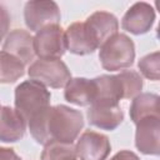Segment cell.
<instances>
[{
	"mask_svg": "<svg viewBox=\"0 0 160 160\" xmlns=\"http://www.w3.org/2000/svg\"><path fill=\"white\" fill-rule=\"evenodd\" d=\"M26 121L16 111L9 106L0 108V140L12 142L20 140L26 130Z\"/></svg>",
	"mask_w": 160,
	"mask_h": 160,
	"instance_id": "14",
	"label": "cell"
},
{
	"mask_svg": "<svg viewBox=\"0 0 160 160\" xmlns=\"http://www.w3.org/2000/svg\"><path fill=\"white\" fill-rule=\"evenodd\" d=\"M124 119V114L119 104H102L94 102L88 110V120L91 125L104 129H116Z\"/></svg>",
	"mask_w": 160,
	"mask_h": 160,
	"instance_id": "9",
	"label": "cell"
},
{
	"mask_svg": "<svg viewBox=\"0 0 160 160\" xmlns=\"http://www.w3.org/2000/svg\"><path fill=\"white\" fill-rule=\"evenodd\" d=\"M155 19V12L152 8L146 2H136L132 5L125 16L122 18L121 26L124 30L139 35L146 32Z\"/></svg>",
	"mask_w": 160,
	"mask_h": 160,
	"instance_id": "11",
	"label": "cell"
},
{
	"mask_svg": "<svg viewBox=\"0 0 160 160\" xmlns=\"http://www.w3.org/2000/svg\"><path fill=\"white\" fill-rule=\"evenodd\" d=\"M65 51V32L58 24L40 29L34 36V52L39 59H60Z\"/></svg>",
	"mask_w": 160,
	"mask_h": 160,
	"instance_id": "5",
	"label": "cell"
},
{
	"mask_svg": "<svg viewBox=\"0 0 160 160\" xmlns=\"http://www.w3.org/2000/svg\"><path fill=\"white\" fill-rule=\"evenodd\" d=\"M41 160H78L75 148L71 144L51 142L45 145Z\"/></svg>",
	"mask_w": 160,
	"mask_h": 160,
	"instance_id": "18",
	"label": "cell"
},
{
	"mask_svg": "<svg viewBox=\"0 0 160 160\" xmlns=\"http://www.w3.org/2000/svg\"><path fill=\"white\" fill-rule=\"evenodd\" d=\"M66 50L76 55L91 54L99 48V44L92 35L86 22H74L65 31Z\"/></svg>",
	"mask_w": 160,
	"mask_h": 160,
	"instance_id": "8",
	"label": "cell"
},
{
	"mask_svg": "<svg viewBox=\"0 0 160 160\" xmlns=\"http://www.w3.org/2000/svg\"><path fill=\"white\" fill-rule=\"evenodd\" d=\"M109 139L95 131H85L75 146L76 158L80 160H105L110 152Z\"/></svg>",
	"mask_w": 160,
	"mask_h": 160,
	"instance_id": "7",
	"label": "cell"
},
{
	"mask_svg": "<svg viewBox=\"0 0 160 160\" xmlns=\"http://www.w3.org/2000/svg\"><path fill=\"white\" fill-rule=\"evenodd\" d=\"M104 69L115 71L130 66L135 58L134 42L124 34H115L100 46L99 54Z\"/></svg>",
	"mask_w": 160,
	"mask_h": 160,
	"instance_id": "3",
	"label": "cell"
},
{
	"mask_svg": "<svg viewBox=\"0 0 160 160\" xmlns=\"http://www.w3.org/2000/svg\"><path fill=\"white\" fill-rule=\"evenodd\" d=\"M10 25V16L9 12L6 11V9L0 5V41L2 40V38L5 36L8 29Z\"/></svg>",
	"mask_w": 160,
	"mask_h": 160,
	"instance_id": "21",
	"label": "cell"
},
{
	"mask_svg": "<svg viewBox=\"0 0 160 160\" xmlns=\"http://www.w3.org/2000/svg\"><path fill=\"white\" fill-rule=\"evenodd\" d=\"M111 160H139V158L134 152H131V151L122 150V151L118 152Z\"/></svg>",
	"mask_w": 160,
	"mask_h": 160,
	"instance_id": "23",
	"label": "cell"
},
{
	"mask_svg": "<svg viewBox=\"0 0 160 160\" xmlns=\"http://www.w3.org/2000/svg\"><path fill=\"white\" fill-rule=\"evenodd\" d=\"M136 135L135 144L136 148L150 155L159 154V130H160V120L158 116H149L139 122H136Z\"/></svg>",
	"mask_w": 160,
	"mask_h": 160,
	"instance_id": "10",
	"label": "cell"
},
{
	"mask_svg": "<svg viewBox=\"0 0 160 160\" xmlns=\"http://www.w3.org/2000/svg\"><path fill=\"white\" fill-rule=\"evenodd\" d=\"M120 80L122 82V89H124V99H131L139 95L141 88H142V80L141 76L132 71V70H126L119 74Z\"/></svg>",
	"mask_w": 160,
	"mask_h": 160,
	"instance_id": "19",
	"label": "cell"
},
{
	"mask_svg": "<svg viewBox=\"0 0 160 160\" xmlns=\"http://www.w3.org/2000/svg\"><path fill=\"white\" fill-rule=\"evenodd\" d=\"M24 15L28 28L32 31L60 21V11L54 1H30L25 5Z\"/></svg>",
	"mask_w": 160,
	"mask_h": 160,
	"instance_id": "6",
	"label": "cell"
},
{
	"mask_svg": "<svg viewBox=\"0 0 160 160\" xmlns=\"http://www.w3.org/2000/svg\"><path fill=\"white\" fill-rule=\"evenodd\" d=\"M4 51L19 59L24 65L32 61L34 52V38L25 30L16 29L11 31L5 40Z\"/></svg>",
	"mask_w": 160,
	"mask_h": 160,
	"instance_id": "12",
	"label": "cell"
},
{
	"mask_svg": "<svg viewBox=\"0 0 160 160\" xmlns=\"http://www.w3.org/2000/svg\"><path fill=\"white\" fill-rule=\"evenodd\" d=\"M139 69L142 75L151 80L159 79V52H152L144 56L139 61Z\"/></svg>",
	"mask_w": 160,
	"mask_h": 160,
	"instance_id": "20",
	"label": "cell"
},
{
	"mask_svg": "<svg viewBox=\"0 0 160 160\" xmlns=\"http://www.w3.org/2000/svg\"><path fill=\"white\" fill-rule=\"evenodd\" d=\"M0 160H21L12 149L0 148Z\"/></svg>",
	"mask_w": 160,
	"mask_h": 160,
	"instance_id": "22",
	"label": "cell"
},
{
	"mask_svg": "<svg viewBox=\"0 0 160 160\" xmlns=\"http://www.w3.org/2000/svg\"><path fill=\"white\" fill-rule=\"evenodd\" d=\"M50 92L35 80H28L18 85L15 90V108L24 118L26 125L49 108Z\"/></svg>",
	"mask_w": 160,
	"mask_h": 160,
	"instance_id": "2",
	"label": "cell"
},
{
	"mask_svg": "<svg viewBox=\"0 0 160 160\" xmlns=\"http://www.w3.org/2000/svg\"><path fill=\"white\" fill-rule=\"evenodd\" d=\"M84 126L80 111L65 105L49 106L28 122L32 138L42 145L51 142L72 144Z\"/></svg>",
	"mask_w": 160,
	"mask_h": 160,
	"instance_id": "1",
	"label": "cell"
},
{
	"mask_svg": "<svg viewBox=\"0 0 160 160\" xmlns=\"http://www.w3.org/2000/svg\"><path fill=\"white\" fill-rule=\"evenodd\" d=\"M24 64L15 56L0 51V82H14L24 75Z\"/></svg>",
	"mask_w": 160,
	"mask_h": 160,
	"instance_id": "17",
	"label": "cell"
},
{
	"mask_svg": "<svg viewBox=\"0 0 160 160\" xmlns=\"http://www.w3.org/2000/svg\"><path fill=\"white\" fill-rule=\"evenodd\" d=\"M159 96L155 94H140L134 98L130 106V116L135 124L149 116L159 118Z\"/></svg>",
	"mask_w": 160,
	"mask_h": 160,
	"instance_id": "16",
	"label": "cell"
},
{
	"mask_svg": "<svg viewBox=\"0 0 160 160\" xmlns=\"http://www.w3.org/2000/svg\"><path fill=\"white\" fill-rule=\"evenodd\" d=\"M98 94L96 82L94 79L75 78L70 79L65 85V99L79 106L91 105Z\"/></svg>",
	"mask_w": 160,
	"mask_h": 160,
	"instance_id": "13",
	"label": "cell"
},
{
	"mask_svg": "<svg viewBox=\"0 0 160 160\" xmlns=\"http://www.w3.org/2000/svg\"><path fill=\"white\" fill-rule=\"evenodd\" d=\"M86 25L89 26V29L91 30L92 35L95 36L99 48L111 36H114L118 31L119 24L116 18L110 14V12H105V11H98L94 12L92 15H90L86 19Z\"/></svg>",
	"mask_w": 160,
	"mask_h": 160,
	"instance_id": "15",
	"label": "cell"
},
{
	"mask_svg": "<svg viewBox=\"0 0 160 160\" xmlns=\"http://www.w3.org/2000/svg\"><path fill=\"white\" fill-rule=\"evenodd\" d=\"M31 80L40 82L44 86L62 88L71 79L68 66L60 59H39L29 68Z\"/></svg>",
	"mask_w": 160,
	"mask_h": 160,
	"instance_id": "4",
	"label": "cell"
}]
</instances>
